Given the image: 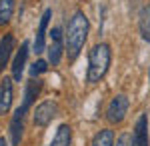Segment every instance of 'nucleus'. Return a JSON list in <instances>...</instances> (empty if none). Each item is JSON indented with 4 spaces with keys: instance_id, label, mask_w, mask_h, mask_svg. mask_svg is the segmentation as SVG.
<instances>
[{
    "instance_id": "obj_1",
    "label": "nucleus",
    "mask_w": 150,
    "mask_h": 146,
    "mask_svg": "<svg viewBox=\"0 0 150 146\" xmlns=\"http://www.w3.org/2000/svg\"><path fill=\"white\" fill-rule=\"evenodd\" d=\"M88 32H90L88 16L82 10H76L70 16L68 24H66V32H64V46H66L68 62H74L80 56L82 48H84L86 40H88Z\"/></svg>"
},
{
    "instance_id": "obj_2",
    "label": "nucleus",
    "mask_w": 150,
    "mask_h": 146,
    "mask_svg": "<svg viewBox=\"0 0 150 146\" xmlns=\"http://www.w3.org/2000/svg\"><path fill=\"white\" fill-rule=\"evenodd\" d=\"M112 62V48L108 42H98L88 52V66H86V82L98 84L106 76Z\"/></svg>"
},
{
    "instance_id": "obj_3",
    "label": "nucleus",
    "mask_w": 150,
    "mask_h": 146,
    "mask_svg": "<svg viewBox=\"0 0 150 146\" xmlns=\"http://www.w3.org/2000/svg\"><path fill=\"white\" fill-rule=\"evenodd\" d=\"M128 108H130V100H128L126 94L112 96V100L108 102V106H106V120H108V124H112V126L122 124L128 114Z\"/></svg>"
},
{
    "instance_id": "obj_4",
    "label": "nucleus",
    "mask_w": 150,
    "mask_h": 146,
    "mask_svg": "<svg viewBox=\"0 0 150 146\" xmlns=\"http://www.w3.org/2000/svg\"><path fill=\"white\" fill-rule=\"evenodd\" d=\"M58 114V102L56 100H44L40 102L32 112V122L38 128H46L48 124L56 118Z\"/></svg>"
},
{
    "instance_id": "obj_5",
    "label": "nucleus",
    "mask_w": 150,
    "mask_h": 146,
    "mask_svg": "<svg viewBox=\"0 0 150 146\" xmlns=\"http://www.w3.org/2000/svg\"><path fill=\"white\" fill-rule=\"evenodd\" d=\"M48 50V62L52 64V66H58L60 64V60L62 56L66 54V46H64V34L62 30L54 26L52 30H50V44L46 46Z\"/></svg>"
},
{
    "instance_id": "obj_6",
    "label": "nucleus",
    "mask_w": 150,
    "mask_h": 146,
    "mask_svg": "<svg viewBox=\"0 0 150 146\" xmlns=\"http://www.w3.org/2000/svg\"><path fill=\"white\" fill-rule=\"evenodd\" d=\"M50 18H52V8H46L40 16V22H38V28H36V36H34V54H42L46 50V30L48 24H50Z\"/></svg>"
},
{
    "instance_id": "obj_7",
    "label": "nucleus",
    "mask_w": 150,
    "mask_h": 146,
    "mask_svg": "<svg viewBox=\"0 0 150 146\" xmlns=\"http://www.w3.org/2000/svg\"><path fill=\"white\" fill-rule=\"evenodd\" d=\"M14 102V78L4 76L0 80V116L10 112Z\"/></svg>"
},
{
    "instance_id": "obj_8",
    "label": "nucleus",
    "mask_w": 150,
    "mask_h": 146,
    "mask_svg": "<svg viewBox=\"0 0 150 146\" xmlns=\"http://www.w3.org/2000/svg\"><path fill=\"white\" fill-rule=\"evenodd\" d=\"M42 86H44V82L40 78H30L26 82V88H24V98H22V104L18 106L24 114L30 110V106L36 102V98L40 96V92H42Z\"/></svg>"
},
{
    "instance_id": "obj_9",
    "label": "nucleus",
    "mask_w": 150,
    "mask_h": 146,
    "mask_svg": "<svg viewBox=\"0 0 150 146\" xmlns=\"http://www.w3.org/2000/svg\"><path fill=\"white\" fill-rule=\"evenodd\" d=\"M24 116L26 114L16 108L14 114L10 118V124H8V136H10V144L12 146H20L22 142V136H24Z\"/></svg>"
},
{
    "instance_id": "obj_10",
    "label": "nucleus",
    "mask_w": 150,
    "mask_h": 146,
    "mask_svg": "<svg viewBox=\"0 0 150 146\" xmlns=\"http://www.w3.org/2000/svg\"><path fill=\"white\" fill-rule=\"evenodd\" d=\"M28 52H30V42L24 40L22 44L18 46L16 54H14V60H12V78L14 82H20L22 78V72H24V66H26V60H28Z\"/></svg>"
},
{
    "instance_id": "obj_11",
    "label": "nucleus",
    "mask_w": 150,
    "mask_h": 146,
    "mask_svg": "<svg viewBox=\"0 0 150 146\" xmlns=\"http://www.w3.org/2000/svg\"><path fill=\"white\" fill-rule=\"evenodd\" d=\"M132 146H150V136H148V116L140 114L134 130H132Z\"/></svg>"
},
{
    "instance_id": "obj_12",
    "label": "nucleus",
    "mask_w": 150,
    "mask_h": 146,
    "mask_svg": "<svg viewBox=\"0 0 150 146\" xmlns=\"http://www.w3.org/2000/svg\"><path fill=\"white\" fill-rule=\"evenodd\" d=\"M14 48H16L14 34H12V32L2 34V38H0V74L4 72V68L8 66V62H10V56H12V52H14Z\"/></svg>"
},
{
    "instance_id": "obj_13",
    "label": "nucleus",
    "mask_w": 150,
    "mask_h": 146,
    "mask_svg": "<svg viewBox=\"0 0 150 146\" xmlns=\"http://www.w3.org/2000/svg\"><path fill=\"white\" fill-rule=\"evenodd\" d=\"M48 146H72V126L70 124H60Z\"/></svg>"
},
{
    "instance_id": "obj_14",
    "label": "nucleus",
    "mask_w": 150,
    "mask_h": 146,
    "mask_svg": "<svg viewBox=\"0 0 150 146\" xmlns=\"http://www.w3.org/2000/svg\"><path fill=\"white\" fill-rule=\"evenodd\" d=\"M116 142V136H114V130H110V128H102V130H98L92 138V144L90 146H114Z\"/></svg>"
},
{
    "instance_id": "obj_15",
    "label": "nucleus",
    "mask_w": 150,
    "mask_h": 146,
    "mask_svg": "<svg viewBox=\"0 0 150 146\" xmlns=\"http://www.w3.org/2000/svg\"><path fill=\"white\" fill-rule=\"evenodd\" d=\"M16 0H0V26H6L12 20Z\"/></svg>"
},
{
    "instance_id": "obj_16",
    "label": "nucleus",
    "mask_w": 150,
    "mask_h": 146,
    "mask_svg": "<svg viewBox=\"0 0 150 146\" xmlns=\"http://www.w3.org/2000/svg\"><path fill=\"white\" fill-rule=\"evenodd\" d=\"M138 28H140L142 38H144L146 42H150V6H146V8H142V10H140Z\"/></svg>"
},
{
    "instance_id": "obj_17",
    "label": "nucleus",
    "mask_w": 150,
    "mask_h": 146,
    "mask_svg": "<svg viewBox=\"0 0 150 146\" xmlns=\"http://www.w3.org/2000/svg\"><path fill=\"white\" fill-rule=\"evenodd\" d=\"M48 60H42V58H38V60H34V64L30 66V78H38L40 74H44L48 70Z\"/></svg>"
},
{
    "instance_id": "obj_18",
    "label": "nucleus",
    "mask_w": 150,
    "mask_h": 146,
    "mask_svg": "<svg viewBox=\"0 0 150 146\" xmlns=\"http://www.w3.org/2000/svg\"><path fill=\"white\" fill-rule=\"evenodd\" d=\"M114 146H132V134H128V132H122V134L116 138Z\"/></svg>"
},
{
    "instance_id": "obj_19",
    "label": "nucleus",
    "mask_w": 150,
    "mask_h": 146,
    "mask_svg": "<svg viewBox=\"0 0 150 146\" xmlns=\"http://www.w3.org/2000/svg\"><path fill=\"white\" fill-rule=\"evenodd\" d=\"M0 146H8V142H6V138H4V136H0Z\"/></svg>"
},
{
    "instance_id": "obj_20",
    "label": "nucleus",
    "mask_w": 150,
    "mask_h": 146,
    "mask_svg": "<svg viewBox=\"0 0 150 146\" xmlns=\"http://www.w3.org/2000/svg\"><path fill=\"white\" fill-rule=\"evenodd\" d=\"M148 78H150V72H148Z\"/></svg>"
}]
</instances>
